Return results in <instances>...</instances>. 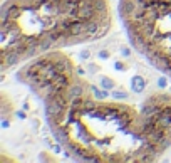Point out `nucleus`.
Segmentation results:
<instances>
[{
	"label": "nucleus",
	"mask_w": 171,
	"mask_h": 163,
	"mask_svg": "<svg viewBox=\"0 0 171 163\" xmlns=\"http://www.w3.org/2000/svg\"><path fill=\"white\" fill-rule=\"evenodd\" d=\"M17 78L42 101L57 143L77 160L146 163L171 150L170 91L99 88L64 51L22 64Z\"/></svg>",
	"instance_id": "1"
},
{
	"label": "nucleus",
	"mask_w": 171,
	"mask_h": 163,
	"mask_svg": "<svg viewBox=\"0 0 171 163\" xmlns=\"http://www.w3.org/2000/svg\"><path fill=\"white\" fill-rule=\"evenodd\" d=\"M109 0H5L0 14V69L42 54L99 41L113 29Z\"/></svg>",
	"instance_id": "2"
},
{
	"label": "nucleus",
	"mask_w": 171,
	"mask_h": 163,
	"mask_svg": "<svg viewBox=\"0 0 171 163\" xmlns=\"http://www.w3.org/2000/svg\"><path fill=\"white\" fill-rule=\"evenodd\" d=\"M134 49L171 81V0H119Z\"/></svg>",
	"instance_id": "3"
}]
</instances>
